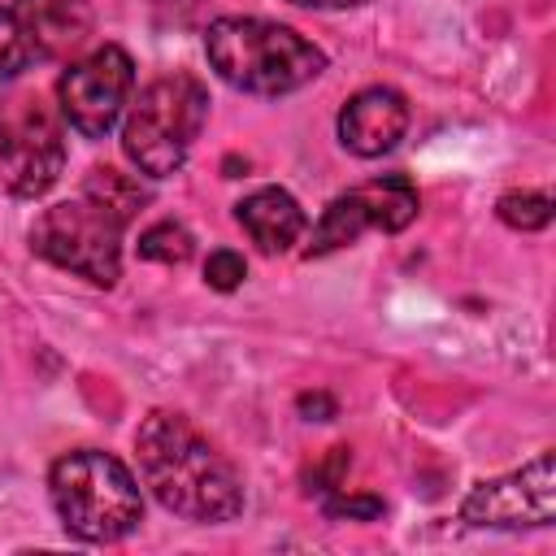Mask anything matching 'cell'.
<instances>
[{
    "mask_svg": "<svg viewBox=\"0 0 556 556\" xmlns=\"http://www.w3.org/2000/svg\"><path fill=\"white\" fill-rule=\"evenodd\" d=\"M235 222L248 230V239L261 248V252H287L300 235H304V208L295 204L291 191L282 187H261L252 195H243L235 204Z\"/></svg>",
    "mask_w": 556,
    "mask_h": 556,
    "instance_id": "11",
    "label": "cell"
},
{
    "mask_svg": "<svg viewBox=\"0 0 556 556\" xmlns=\"http://www.w3.org/2000/svg\"><path fill=\"white\" fill-rule=\"evenodd\" d=\"M122 230L126 222L113 208L78 191L74 200H61L35 217L30 252L96 287H113L122 274Z\"/></svg>",
    "mask_w": 556,
    "mask_h": 556,
    "instance_id": "5",
    "label": "cell"
},
{
    "mask_svg": "<svg viewBox=\"0 0 556 556\" xmlns=\"http://www.w3.org/2000/svg\"><path fill=\"white\" fill-rule=\"evenodd\" d=\"M343 469H348V447H330V456H326V465L308 478V482H321L317 491H339V478H343Z\"/></svg>",
    "mask_w": 556,
    "mask_h": 556,
    "instance_id": "19",
    "label": "cell"
},
{
    "mask_svg": "<svg viewBox=\"0 0 556 556\" xmlns=\"http://www.w3.org/2000/svg\"><path fill=\"white\" fill-rule=\"evenodd\" d=\"M326 517H352V521H374L382 517V500L378 495H326Z\"/></svg>",
    "mask_w": 556,
    "mask_h": 556,
    "instance_id": "18",
    "label": "cell"
},
{
    "mask_svg": "<svg viewBox=\"0 0 556 556\" xmlns=\"http://www.w3.org/2000/svg\"><path fill=\"white\" fill-rule=\"evenodd\" d=\"M22 30L35 43V56H70L91 35V0H13Z\"/></svg>",
    "mask_w": 556,
    "mask_h": 556,
    "instance_id": "10",
    "label": "cell"
},
{
    "mask_svg": "<svg viewBox=\"0 0 556 556\" xmlns=\"http://www.w3.org/2000/svg\"><path fill=\"white\" fill-rule=\"evenodd\" d=\"M243 278H248V265H243L239 252H230V248L208 252V261H204V282H208L213 291H235Z\"/></svg>",
    "mask_w": 556,
    "mask_h": 556,
    "instance_id": "17",
    "label": "cell"
},
{
    "mask_svg": "<svg viewBox=\"0 0 556 556\" xmlns=\"http://www.w3.org/2000/svg\"><path fill=\"white\" fill-rule=\"evenodd\" d=\"M500 222L513 230H543L552 222V195L543 191H508L500 195Z\"/></svg>",
    "mask_w": 556,
    "mask_h": 556,
    "instance_id": "15",
    "label": "cell"
},
{
    "mask_svg": "<svg viewBox=\"0 0 556 556\" xmlns=\"http://www.w3.org/2000/svg\"><path fill=\"white\" fill-rule=\"evenodd\" d=\"M65 169L61 113L39 91L0 100V187L17 200L43 195Z\"/></svg>",
    "mask_w": 556,
    "mask_h": 556,
    "instance_id": "6",
    "label": "cell"
},
{
    "mask_svg": "<svg viewBox=\"0 0 556 556\" xmlns=\"http://www.w3.org/2000/svg\"><path fill=\"white\" fill-rule=\"evenodd\" d=\"M139 256L156 265H182L191 256V230L178 222H156L139 235Z\"/></svg>",
    "mask_w": 556,
    "mask_h": 556,
    "instance_id": "14",
    "label": "cell"
},
{
    "mask_svg": "<svg viewBox=\"0 0 556 556\" xmlns=\"http://www.w3.org/2000/svg\"><path fill=\"white\" fill-rule=\"evenodd\" d=\"M460 521L478 530H521V526H552L556 521V460L552 452H539L530 465L478 482L465 504Z\"/></svg>",
    "mask_w": 556,
    "mask_h": 556,
    "instance_id": "8",
    "label": "cell"
},
{
    "mask_svg": "<svg viewBox=\"0 0 556 556\" xmlns=\"http://www.w3.org/2000/svg\"><path fill=\"white\" fill-rule=\"evenodd\" d=\"M300 9H356V4H369V0H291Z\"/></svg>",
    "mask_w": 556,
    "mask_h": 556,
    "instance_id": "21",
    "label": "cell"
},
{
    "mask_svg": "<svg viewBox=\"0 0 556 556\" xmlns=\"http://www.w3.org/2000/svg\"><path fill=\"white\" fill-rule=\"evenodd\" d=\"M300 413L308 417V421H330L334 417V400L330 395H300Z\"/></svg>",
    "mask_w": 556,
    "mask_h": 556,
    "instance_id": "20",
    "label": "cell"
},
{
    "mask_svg": "<svg viewBox=\"0 0 556 556\" xmlns=\"http://www.w3.org/2000/svg\"><path fill=\"white\" fill-rule=\"evenodd\" d=\"M352 200L361 204L369 230H404L413 217H417V187L404 178V174H382V178H369L361 187H352Z\"/></svg>",
    "mask_w": 556,
    "mask_h": 556,
    "instance_id": "12",
    "label": "cell"
},
{
    "mask_svg": "<svg viewBox=\"0 0 556 556\" xmlns=\"http://www.w3.org/2000/svg\"><path fill=\"white\" fill-rule=\"evenodd\" d=\"M48 491L65 530L83 543H117L143 521L135 473L117 456L96 447L65 452L48 473Z\"/></svg>",
    "mask_w": 556,
    "mask_h": 556,
    "instance_id": "3",
    "label": "cell"
},
{
    "mask_svg": "<svg viewBox=\"0 0 556 556\" xmlns=\"http://www.w3.org/2000/svg\"><path fill=\"white\" fill-rule=\"evenodd\" d=\"M204 117H208L204 83L191 74H161L130 100L122 122V152L139 174L165 178L182 169Z\"/></svg>",
    "mask_w": 556,
    "mask_h": 556,
    "instance_id": "4",
    "label": "cell"
},
{
    "mask_svg": "<svg viewBox=\"0 0 556 556\" xmlns=\"http://www.w3.org/2000/svg\"><path fill=\"white\" fill-rule=\"evenodd\" d=\"M83 191H87L91 200H100L104 208H113L122 222H130V217L148 204V187H143L135 174H122L117 165H96V169L87 174Z\"/></svg>",
    "mask_w": 556,
    "mask_h": 556,
    "instance_id": "13",
    "label": "cell"
},
{
    "mask_svg": "<svg viewBox=\"0 0 556 556\" xmlns=\"http://www.w3.org/2000/svg\"><path fill=\"white\" fill-rule=\"evenodd\" d=\"M208 65L248 96H287L326 70V52L300 30L265 17H217L204 35Z\"/></svg>",
    "mask_w": 556,
    "mask_h": 556,
    "instance_id": "2",
    "label": "cell"
},
{
    "mask_svg": "<svg viewBox=\"0 0 556 556\" xmlns=\"http://www.w3.org/2000/svg\"><path fill=\"white\" fill-rule=\"evenodd\" d=\"M130 87H135L130 52L117 48V43H104V48L87 52L83 61H74L61 74V83H56V100L61 104L56 109L78 135L104 139L117 126L122 109L130 104Z\"/></svg>",
    "mask_w": 556,
    "mask_h": 556,
    "instance_id": "7",
    "label": "cell"
},
{
    "mask_svg": "<svg viewBox=\"0 0 556 556\" xmlns=\"http://www.w3.org/2000/svg\"><path fill=\"white\" fill-rule=\"evenodd\" d=\"M135 456L143 486L161 508L204 526L235 521L243 513V482L235 465L182 413H148L135 430Z\"/></svg>",
    "mask_w": 556,
    "mask_h": 556,
    "instance_id": "1",
    "label": "cell"
},
{
    "mask_svg": "<svg viewBox=\"0 0 556 556\" xmlns=\"http://www.w3.org/2000/svg\"><path fill=\"white\" fill-rule=\"evenodd\" d=\"M30 61H35V43H30V35L22 30V22H17L13 9H0V83L17 78Z\"/></svg>",
    "mask_w": 556,
    "mask_h": 556,
    "instance_id": "16",
    "label": "cell"
},
{
    "mask_svg": "<svg viewBox=\"0 0 556 556\" xmlns=\"http://www.w3.org/2000/svg\"><path fill=\"white\" fill-rule=\"evenodd\" d=\"M408 130V104L391 87H365L339 109V143L356 156L391 152Z\"/></svg>",
    "mask_w": 556,
    "mask_h": 556,
    "instance_id": "9",
    "label": "cell"
}]
</instances>
